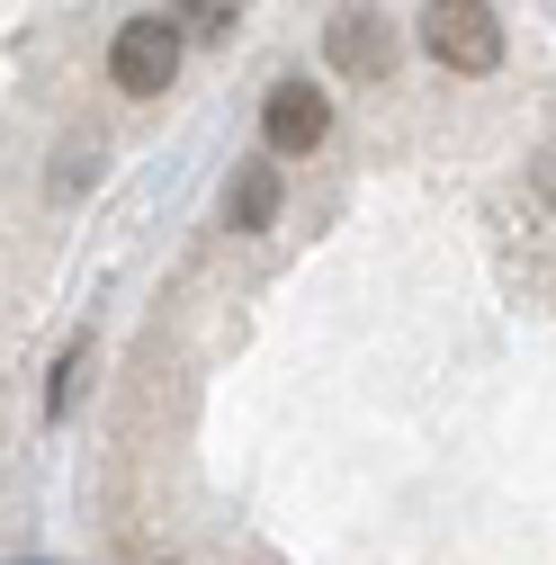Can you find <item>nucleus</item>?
I'll use <instances>...</instances> for the list:
<instances>
[{"label":"nucleus","mask_w":556,"mask_h":565,"mask_svg":"<svg viewBox=\"0 0 556 565\" xmlns=\"http://www.w3.org/2000/svg\"><path fill=\"white\" fill-rule=\"evenodd\" d=\"M503 19H494V0H423V54L440 63V73L458 82H484V73H503Z\"/></svg>","instance_id":"f257e3e1"},{"label":"nucleus","mask_w":556,"mask_h":565,"mask_svg":"<svg viewBox=\"0 0 556 565\" xmlns=\"http://www.w3.org/2000/svg\"><path fill=\"white\" fill-rule=\"evenodd\" d=\"M171 73H180V19H126L117 36H108V82L126 90V99H162L171 90Z\"/></svg>","instance_id":"f03ea898"},{"label":"nucleus","mask_w":556,"mask_h":565,"mask_svg":"<svg viewBox=\"0 0 556 565\" xmlns=\"http://www.w3.org/2000/svg\"><path fill=\"white\" fill-rule=\"evenodd\" d=\"M323 54L341 82H386L395 73V19L377 10V0H341V10L323 19Z\"/></svg>","instance_id":"7ed1b4c3"},{"label":"nucleus","mask_w":556,"mask_h":565,"mask_svg":"<svg viewBox=\"0 0 556 565\" xmlns=\"http://www.w3.org/2000/svg\"><path fill=\"white\" fill-rule=\"evenodd\" d=\"M323 135H332V90H314V82H297V73L260 90V145H269V153L297 162V153L323 145Z\"/></svg>","instance_id":"20e7f679"},{"label":"nucleus","mask_w":556,"mask_h":565,"mask_svg":"<svg viewBox=\"0 0 556 565\" xmlns=\"http://www.w3.org/2000/svg\"><path fill=\"white\" fill-rule=\"evenodd\" d=\"M225 225H234V234H269V225H278V162H243V171H234Z\"/></svg>","instance_id":"39448f33"},{"label":"nucleus","mask_w":556,"mask_h":565,"mask_svg":"<svg viewBox=\"0 0 556 565\" xmlns=\"http://www.w3.org/2000/svg\"><path fill=\"white\" fill-rule=\"evenodd\" d=\"M82 377H90V341H73V350L54 360V386H45V422H63V413L82 404Z\"/></svg>","instance_id":"423d86ee"},{"label":"nucleus","mask_w":556,"mask_h":565,"mask_svg":"<svg viewBox=\"0 0 556 565\" xmlns=\"http://www.w3.org/2000/svg\"><path fill=\"white\" fill-rule=\"evenodd\" d=\"M171 19H180L189 36H225V28L243 19V0H171Z\"/></svg>","instance_id":"0eeeda50"},{"label":"nucleus","mask_w":556,"mask_h":565,"mask_svg":"<svg viewBox=\"0 0 556 565\" xmlns=\"http://www.w3.org/2000/svg\"><path fill=\"white\" fill-rule=\"evenodd\" d=\"M90 171H99V145H63V153H54V198H73Z\"/></svg>","instance_id":"6e6552de"},{"label":"nucleus","mask_w":556,"mask_h":565,"mask_svg":"<svg viewBox=\"0 0 556 565\" xmlns=\"http://www.w3.org/2000/svg\"><path fill=\"white\" fill-rule=\"evenodd\" d=\"M530 180H538V198H547V206H556V145H547V153H538V162H530Z\"/></svg>","instance_id":"1a4fd4ad"}]
</instances>
